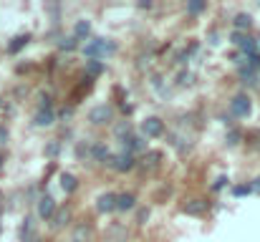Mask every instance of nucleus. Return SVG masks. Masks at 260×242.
Here are the masks:
<instances>
[{
    "mask_svg": "<svg viewBox=\"0 0 260 242\" xmlns=\"http://www.w3.org/2000/svg\"><path fill=\"white\" fill-rule=\"evenodd\" d=\"M114 51H116V46L111 41H106V38H93V41H88L86 48H84V53L91 61H99L104 53H114Z\"/></svg>",
    "mask_w": 260,
    "mask_h": 242,
    "instance_id": "obj_1",
    "label": "nucleus"
},
{
    "mask_svg": "<svg viewBox=\"0 0 260 242\" xmlns=\"http://www.w3.org/2000/svg\"><path fill=\"white\" fill-rule=\"evenodd\" d=\"M230 111H233V116H238V119H245V116H250V111H253V103H250L248 93H238V96H233V98H230Z\"/></svg>",
    "mask_w": 260,
    "mask_h": 242,
    "instance_id": "obj_2",
    "label": "nucleus"
},
{
    "mask_svg": "<svg viewBox=\"0 0 260 242\" xmlns=\"http://www.w3.org/2000/svg\"><path fill=\"white\" fill-rule=\"evenodd\" d=\"M88 119H91V124L104 126V124H109V121L114 119V109H111L109 103H101V106H96V109L88 114Z\"/></svg>",
    "mask_w": 260,
    "mask_h": 242,
    "instance_id": "obj_3",
    "label": "nucleus"
},
{
    "mask_svg": "<svg viewBox=\"0 0 260 242\" xmlns=\"http://www.w3.org/2000/svg\"><path fill=\"white\" fill-rule=\"evenodd\" d=\"M142 131H144L147 136L157 139V136H162V134H165V121H162L159 116H149V119H144V121H142Z\"/></svg>",
    "mask_w": 260,
    "mask_h": 242,
    "instance_id": "obj_4",
    "label": "nucleus"
},
{
    "mask_svg": "<svg viewBox=\"0 0 260 242\" xmlns=\"http://www.w3.org/2000/svg\"><path fill=\"white\" fill-rule=\"evenodd\" d=\"M38 215H41L43 220H51V217L56 215V199H53L51 194H43V197H41V202H38Z\"/></svg>",
    "mask_w": 260,
    "mask_h": 242,
    "instance_id": "obj_5",
    "label": "nucleus"
},
{
    "mask_svg": "<svg viewBox=\"0 0 260 242\" xmlns=\"http://www.w3.org/2000/svg\"><path fill=\"white\" fill-rule=\"evenodd\" d=\"M134 157L129 154V152H124V154H119V157H114L111 159V166L116 169V171H129V169H134Z\"/></svg>",
    "mask_w": 260,
    "mask_h": 242,
    "instance_id": "obj_6",
    "label": "nucleus"
},
{
    "mask_svg": "<svg viewBox=\"0 0 260 242\" xmlns=\"http://www.w3.org/2000/svg\"><path fill=\"white\" fill-rule=\"evenodd\" d=\"M96 210L99 212H114L116 210V194H111V192H106V194H101L99 197V202H96Z\"/></svg>",
    "mask_w": 260,
    "mask_h": 242,
    "instance_id": "obj_7",
    "label": "nucleus"
},
{
    "mask_svg": "<svg viewBox=\"0 0 260 242\" xmlns=\"http://www.w3.org/2000/svg\"><path fill=\"white\" fill-rule=\"evenodd\" d=\"M134 204H137V197H134L132 192L116 194V210H119V212H129V210H134Z\"/></svg>",
    "mask_w": 260,
    "mask_h": 242,
    "instance_id": "obj_8",
    "label": "nucleus"
},
{
    "mask_svg": "<svg viewBox=\"0 0 260 242\" xmlns=\"http://www.w3.org/2000/svg\"><path fill=\"white\" fill-rule=\"evenodd\" d=\"M53 119H56L53 109H41V111L36 114V124H38V126H51Z\"/></svg>",
    "mask_w": 260,
    "mask_h": 242,
    "instance_id": "obj_9",
    "label": "nucleus"
},
{
    "mask_svg": "<svg viewBox=\"0 0 260 242\" xmlns=\"http://www.w3.org/2000/svg\"><path fill=\"white\" fill-rule=\"evenodd\" d=\"M61 187H63V192L66 194H71V192H76V187H79V179L74 177V174H61Z\"/></svg>",
    "mask_w": 260,
    "mask_h": 242,
    "instance_id": "obj_10",
    "label": "nucleus"
},
{
    "mask_svg": "<svg viewBox=\"0 0 260 242\" xmlns=\"http://www.w3.org/2000/svg\"><path fill=\"white\" fill-rule=\"evenodd\" d=\"M126 152H129V154L144 152V139H142V136H126Z\"/></svg>",
    "mask_w": 260,
    "mask_h": 242,
    "instance_id": "obj_11",
    "label": "nucleus"
},
{
    "mask_svg": "<svg viewBox=\"0 0 260 242\" xmlns=\"http://www.w3.org/2000/svg\"><path fill=\"white\" fill-rule=\"evenodd\" d=\"M88 30H91V25H88V20H79L76 25H74V38L76 41H81V38H86Z\"/></svg>",
    "mask_w": 260,
    "mask_h": 242,
    "instance_id": "obj_12",
    "label": "nucleus"
},
{
    "mask_svg": "<svg viewBox=\"0 0 260 242\" xmlns=\"http://www.w3.org/2000/svg\"><path fill=\"white\" fill-rule=\"evenodd\" d=\"M159 159H162V154H157V152H149V154L142 159V164H139V166H142V169H154V166L159 164Z\"/></svg>",
    "mask_w": 260,
    "mask_h": 242,
    "instance_id": "obj_13",
    "label": "nucleus"
},
{
    "mask_svg": "<svg viewBox=\"0 0 260 242\" xmlns=\"http://www.w3.org/2000/svg\"><path fill=\"white\" fill-rule=\"evenodd\" d=\"M69 217H71V212H69V210H61V212H56V215L51 217V220H53L51 225H53V227H63V225L69 222Z\"/></svg>",
    "mask_w": 260,
    "mask_h": 242,
    "instance_id": "obj_14",
    "label": "nucleus"
},
{
    "mask_svg": "<svg viewBox=\"0 0 260 242\" xmlns=\"http://www.w3.org/2000/svg\"><path fill=\"white\" fill-rule=\"evenodd\" d=\"M250 23H253V20H250V15H248V13L235 15V30H238V28H240V30H248V28H250Z\"/></svg>",
    "mask_w": 260,
    "mask_h": 242,
    "instance_id": "obj_15",
    "label": "nucleus"
},
{
    "mask_svg": "<svg viewBox=\"0 0 260 242\" xmlns=\"http://www.w3.org/2000/svg\"><path fill=\"white\" fill-rule=\"evenodd\" d=\"M101 71H104V63H101V61H88L86 63V74L88 76H99Z\"/></svg>",
    "mask_w": 260,
    "mask_h": 242,
    "instance_id": "obj_16",
    "label": "nucleus"
},
{
    "mask_svg": "<svg viewBox=\"0 0 260 242\" xmlns=\"http://www.w3.org/2000/svg\"><path fill=\"white\" fill-rule=\"evenodd\" d=\"M25 43H28V36H18V38H13V43L8 46V51H10V53H15V51H20Z\"/></svg>",
    "mask_w": 260,
    "mask_h": 242,
    "instance_id": "obj_17",
    "label": "nucleus"
},
{
    "mask_svg": "<svg viewBox=\"0 0 260 242\" xmlns=\"http://www.w3.org/2000/svg\"><path fill=\"white\" fill-rule=\"evenodd\" d=\"M91 157L99 159V161H104L106 159V147H104V144H93V147H91Z\"/></svg>",
    "mask_w": 260,
    "mask_h": 242,
    "instance_id": "obj_18",
    "label": "nucleus"
},
{
    "mask_svg": "<svg viewBox=\"0 0 260 242\" xmlns=\"http://www.w3.org/2000/svg\"><path fill=\"white\" fill-rule=\"evenodd\" d=\"M76 43H79V41H76V38L71 36V38H63V43H61V48H63V51H71V48H76Z\"/></svg>",
    "mask_w": 260,
    "mask_h": 242,
    "instance_id": "obj_19",
    "label": "nucleus"
},
{
    "mask_svg": "<svg viewBox=\"0 0 260 242\" xmlns=\"http://www.w3.org/2000/svg\"><path fill=\"white\" fill-rule=\"evenodd\" d=\"M187 10H189V13H200V10H205V3H189Z\"/></svg>",
    "mask_w": 260,
    "mask_h": 242,
    "instance_id": "obj_20",
    "label": "nucleus"
},
{
    "mask_svg": "<svg viewBox=\"0 0 260 242\" xmlns=\"http://www.w3.org/2000/svg\"><path fill=\"white\" fill-rule=\"evenodd\" d=\"M225 182H228V179H225V177H220V179H217V182L212 184V192H220V189L225 187Z\"/></svg>",
    "mask_w": 260,
    "mask_h": 242,
    "instance_id": "obj_21",
    "label": "nucleus"
},
{
    "mask_svg": "<svg viewBox=\"0 0 260 242\" xmlns=\"http://www.w3.org/2000/svg\"><path fill=\"white\" fill-rule=\"evenodd\" d=\"M86 235H88V230H86V227H84V230L79 232V237H74V240H71V242H86Z\"/></svg>",
    "mask_w": 260,
    "mask_h": 242,
    "instance_id": "obj_22",
    "label": "nucleus"
},
{
    "mask_svg": "<svg viewBox=\"0 0 260 242\" xmlns=\"http://www.w3.org/2000/svg\"><path fill=\"white\" fill-rule=\"evenodd\" d=\"M46 152H48V157H53V154H58V144H51V147H48Z\"/></svg>",
    "mask_w": 260,
    "mask_h": 242,
    "instance_id": "obj_23",
    "label": "nucleus"
},
{
    "mask_svg": "<svg viewBox=\"0 0 260 242\" xmlns=\"http://www.w3.org/2000/svg\"><path fill=\"white\" fill-rule=\"evenodd\" d=\"M233 192H235V194H248V192H250V187H235Z\"/></svg>",
    "mask_w": 260,
    "mask_h": 242,
    "instance_id": "obj_24",
    "label": "nucleus"
},
{
    "mask_svg": "<svg viewBox=\"0 0 260 242\" xmlns=\"http://www.w3.org/2000/svg\"><path fill=\"white\" fill-rule=\"evenodd\" d=\"M0 164H3V157H0Z\"/></svg>",
    "mask_w": 260,
    "mask_h": 242,
    "instance_id": "obj_25",
    "label": "nucleus"
}]
</instances>
